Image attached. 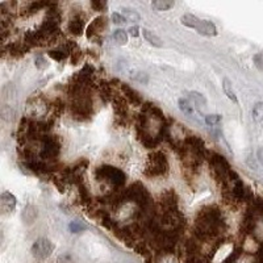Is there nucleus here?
I'll return each mask as SVG.
<instances>
[{"instance_id": "1", "label": "nucleus", "mask_w": 263, "mask_h": 263, "mask_svg": "<svg viewBox=\"0 0 263 263\" xmlns=\"http://www.w3.org/2000/svg\"><path fill=\"white\" fill-rule=\"evenodd\" d=\"M223 216L217 207H205L197 213L195 221V234L199 241L211 240L223 232Z\"/></svg>"}, {"instance_id": "2", "label": "nucleus", "mask_w": 263, "mask_h": 263, "mask_svg": "<svg viewBox=\"0 0 263 263\" xmlns=\"http://www.w3.org/2000/svg\"><path fill=\"white\" fill-rule=\"evenodd\" d=\"M95 178L99 182L103 180V182L108 183V184L116 187V188H120V187L124 186L125 180H127V175L121 171L120 168L108 166V164L96 168Z\"/></svg>"}, {"instance_id": "3", "label": "nucleus", "mask_w": 263, "mask_h": 263, "mask_svg": "<svg viewBox=\"0 0 263 263\" xmlns=\"http://www.w3.org/2000/svg\"><path fill=\"white\" fill-rule=\"evenodd\" d=\"M180 21H182V24L184 26L192 28V29L196 30L199 34H203V36L213 37L217 34V29H216L215 24L208 21V20H200V18L196 17V16L187 13V15L182 16Z\"/></svg>"}, {"instance_id": "4", "label": "nucleus", "mask_w": 263, "mask_h": 263, "mask_svg": "<svg viewBox=\"0 0 263 263\" xmlns=\"http://www.w3.org/2000/svg\"><path fill=\"white\" fill-rule=\"evenodd\" d=\"M167 170L168 162L166 159V155L161 151H155V153L150 154L149 158H147V163L143 174L150 176V178H154V176L164 175Z\"/></svg>"}, {"instance_id": "5", "label": "nucleus", "mask_w": 263, "mask_h": 263, "mask_svg": "<svg viewBox=\"0 0 263 263\" xmlns=\"http://www.w3.org/2000/svg\"><path fill=\"white\" fill-rule=\"evenodd\" d=\"M59 151H61V143H59L57 137H54V135H45L44 138L41 139L40 157L44 161L55 159L58 157Z\"/></svg>"}, {"instance_id": "6", "label": "nucleus", "mask_w": 263, "mask_h": 263, "mask_svg": "<svg viewBox=\"0 0 263 263\" xmlns=\"http://www.w3.org/2000/svg\"><path fill=\"white\" fill-rule=\"evenodd\" d=\"M54 250V245L49 241L48 238H38L32 246V254L37 260H45L50 257Z\"/></svg>"}, {"instance_id": "7", "label": "nucleus", "mask_w": 263, "mask_h": 263, "mask_svg": "<svg viewBox=\"0 0 263 263\" xmlns=\"http://www.w3.org/2000/svg\"><path fill=\"white\" fill-rule=\"evenodd\" d=\"M107 17L104 16H99L96 17L94 21L87 26V29H86V34H87L88 40H98L99 44H100V38H99V34L103 32V30L107 28Z\"/></svg>"}, {"instance_id": "8", "label": "nucleus", "mask_w": 263, "mask_h": 263, "mask_svg": "<svg viewBox=\"0 0 263 263\" xmlns=\"http://www.w3.org/2000/svg\"><path fill=\"white\" fill-rule=\"evenodd\" d=\"M162 212H175L178 211V197L171 190L166 191L161 196Z\"/></svg>"}, {"instance_id": "9", "label": "nucleus", "mask_w": 263, "mask_h": 263, "mask_svg": "<svg viewBox=\"0 0 263 263\" xmlns=\"http://www.w3.org/2000/svg\"><path fill=\"white\" fill-rule=\"evenodd\" d=\"M84 18H86V16L82 15L81 12L74 13L70 17V21L67 24V30L74 36H82L84 32Z\"/></svg>"}, {"instance_id": "10", "label": "nucleus", "mask_w": 263, "mask_h": 263, "mask_svg": "<svg viewBox=\"0 0 263 263\" xmlns=\"http://www.w3.org/2000/svg\"><path fill=\"white\" fill-rule=\"evenodd\" d=\"M16 208V197L11 192H3L0 196V209L3 215L11 213Z\"/></svg>"}, {"instance_id": "11", "label": "nucleus", "mask_w": 263, "mask_h": 263, "mask_svg": "<svg viewBox=\"0 0 263 263\" xmlns=\"http://www.w3.org/2000/svg\"><path fill=\"white\" fill-rule=\"evenodd\" d=\"M37 216H38V211H37V208L34 205L29 204L26 205L25 208H24V211H22L21 219L25 225H30V224H33L36 221Z\"/></svg>"}, {"instance_id": "12", "label": "nucleus", "mask_w": 263, "mask_h": 263, "mask_svg": "<svg viewBox=\"0 0 263 263\" xmlns=\"http://www.w3.org/2000/svg\"><path fill=\"white\" fill-rule=\"evenodd\" d=\"M29 50V46L25 44V42H15L8 46V53L9 55H13V57H21Z\"/></svg>"}, {"instance_id": "13", "label": "nucleus", "mask_w": 263, "mask_h": 263, "mask_svg": "<svg viewBox=\"0 0 263 263\" xmlns=\"http://www.w3.org/2000/svg\"><path fill=\"white\" fill-rule=\"evenodd\" d=\"M121 88H123L125 99H127L129 103H132V104H141V103H142V100H141V98H139L138 95V92H135L133 88H131L129 86H127V84H123Z\"/></svg>"}, {"instance_id": "14", "label": "nucleus", "mask_w": 263, "mask_h": 263, "mask_svg": "<svg viewBox=\"0 0 263 263\" xmlns=\"http://www.w3.org/2000/svg\"><path fill=\"white\" fill-rule=\"evenodd\" d=\"M142 34H143V37H145V40H146L147 42H150V44L153 45V46H157V48H161V46H163V41H162L161 38L157 36V34H154L151 30L143 29Z\"/></svg>"}, {"instance_id": "15", "label": "nucleus", "mask_w": 263, "mask_h": 263, "mask_svg": "<svg viewBox=\"0 0 263 263\" xmlns=\"http://www.w3.org/2000/svg\"><path fill=\"white\" fill-rule=\"evenodd\" d=\"M174 1L171 0H154L151 3V7L155 9V11H167L170 8L174 7Z\"/></svg>"}, {"instance_id": "16", "label": "nucleus", "mask_w": 263, "mask_h": 263, "mask_svg": "<svg viewBox=\"0 0 263 263\" xmlns=\"http://www.w3.org/2000/svg\"><path fill=\"white\" fill-rule=\"evenodd\" d=\"M223 90L224 92H225V95L228 96V98L232 100L233 103H237V96H236V94H234L233 88H232V83H230L229 79H224L223 82Z\"/></svg>"}, {"instance_id": "17", "label": "nucleus", "mask_w": 263, "mask_h": 263, "mask_svg": "<svg viewBox=\"0 0 263 263\" xmlns=\"http://www.w3.org/2000/svg\"><path fill=\"white\" fill-rule=\"evenodd\" d=\"M121 15L127 18V21L135 22V21H138L139 18H141L138 12L133 11V9H129V8H123V13H121Z\"/></svg>"}, {"instance_id": "18", "label": "nucleus", "mask_w": 263, "mask_h": 263, "mask_svg": "<svg viewBox=\"0 0 263 263\" xmlns=\"http://www.w3.org/2000/svg\"><path fill=\"white\" fill-rule=\"evenodd\" d=\"M190 99L199 107V108H200V107H205V104H207V99L204 98V95H201L200 92H190Z\"/></svg>"}, {"instance_id": "19", "label": "nucleus", "mask_w": 263, "mask_h": 263, "mask_svg": "<svg viewBox=\"0 0 263 263\" xmlns=\"http://www.w3.org/2000/svg\"><path fill=\"white\" fill-rule=\"evenodd\" d=\"M253 119L257 121V123H261L263 121V103H257L254 108H253Z\"/></svg>"}, {"instance_id": "20", "label": "nucleus", "mask_w": 263, "mask_h": 263, "mask_svg": "<svg viewBox=\"0 0 263 263\" xmlns=\"http://www.w3.org/2000/svg\"><path fill=\"white\" fill-rule=\"evenodd\" d=\"M114 38L117 44L125 45L127 42H128V33L123 29H117L116 32L114 33Z\"/></svg>"}, {"instance_id": "21", "label": "nucleus", "mask_w": 263, "mask_h": 263, "mask_svg": "<svg viewBox=\"0 0 263 263\" xmlns=\"http://www.w3.org/2000/svg\"><path fill=\"white\" fill-rule=\"evenodd\" d=\"M49 55L53 59H55V61H63L69 54L65 50H62V49H55V50L49 51Z\"/></svg>"}, {"instance_id": "22", "label": "nucleus", "mask_w": 263, "mask_h": 263, "mask_svg": "<svg viewBox=\"0 0 263 263\" xmlns=\"http://www.w3.org/2000/svg\"><path fill=\"white\" fill-rule=\"evenodd\" d=\"M158 263H178V260L172 256V253H163L158 258Z\"/></svg>"}, {"instance_id": "23", "label": "nucleus", "mask_w": 263, "mask_h": 263, "mask_svg": "<svg viewBox=\"0 0 263 263\" xmlns=\"http://www.w3.org/2000/svg\"><path fill=\"white\" fill-rule=\"evenodd\" d=\"M178 104H179V108L182 110V112H184L186 115H191L194 112L192 107H191V104L188 103V100H186V99H180L179 102H178Z\"/></svg>"}, {"instance_id": "24", "label": "nucleus", "mask_w": 263, "mask_h": 263, "mask_svg": "<svg viewBox=\"0 0 263 263\" xmlns=\"http://www.w3.org/2000/svg\"><path fill=\"white\" fill-rule=\"evenodd\" d=\"M69 229L71 233H79V232H83L86 229V227L82 223H79V221H73V223H70Z\"/></svg>"}, {"instance_id": "25", "label": "nucleus", "mask_w": 263, "mask_h": 263, "mask_svg": "<svg viewBox=\"0 0 263 263\" xmlns=\"http://www.w3.org/2000/svg\"><path fill=\"white\" fill-rule=\"evenodd\" d=\"M34 63H36V67L37 69L40 70H44L48 67V61L42 57V55H38V57H36V59H34Z\"/></svg>"}, {"instance_id": "26", "label": "nucleus", "mask_w": 263, "mask_h": 263, "mask_svg": "<svg viewBox=\"0 0 263 263\" xmlns=\"http://www.w3.org/2000/svg\"><path fill=\"white\" fill-rule=\"evenodd\" d=\"M220 121H221L220 115H208V116H205V123L208 125H217Z\"/></svg>"}, {"instance_id": "27", "label": "nucleus", "mask_w": 263, "mask_h": 263, "mask_svg": "<svg viewBox=\"0 0 263 263\" xmlns=\"http://www.w3.org/2000/svg\"><path fill=\"white\" fill-rule=\"evenodd\" d=\"M57 263H74V258L70 253H63L57 258Z\"/></svg>"}, {"instance_id": "28", "label": "nucleus", "mask_w": 263, "mask_h": 263, "mask_svg": "<svg viewBox=\"0 0 263 263\" xmlns=\"http://www.w3.org/2000/svg\"><path fill=\"white\" fill-rule=\"evenodd\" d=\"M91 7L94 8L95 11L104 12L107 9V1H99V0H96V1H91Z\"/></svg>"}, {"instance_id": "29", "label": "nucleus", "mask_w": 263, "mask_h": 263, "mask_svg": "<svg viewBox=\"0 0 263 263\" xmlns=\"http://www.w3.org/2000/svg\"><path fill=\"white\" fill-rule=\"evenodd\" d=\"M253 61H254V65L257 66V69L263 71V53H258V54L254 55Z\"/></svg>"}, {"instance_id": "30", "label": "nucleus", "mask_w": 263, "mask_h": 263, "mask_svg": "<svg viewBox=\"0 0 263 263\" xmlns=\"http://www.w3.org/2000/svg\"><path fill=\"white\" fill-rule=\"evenodd\" d=\"M112 20H114V22L116 25H124L125 22H127V18L121 15V13H114V15H112Z\"/></svg>"}, {"instance_id": "31", "label": "nucleus", "mask_w": 263, "mask_h": 263, "mask_svg": "<svg viewBox=\"0 0 263 263\" xmlns=\"http://www.w3.org/2000/svg\"><path fill=\"white\" fill-rule=\"evenodd\" d=\"M82 51L79 50V49H77V50L74 51L73 54H71V63H73V65H78V63H79V61H81L82 59Z\"/></svg>"}, {"instance_id": "32", "label": "nucleus", "mask_w": 263, "mask_h": 263, "mask_svg": "<svg viewBox=\"0 0 263 263\" xmlns=\"http://www.w3.org/2000/svg\"><path fill=\"white\" fill-rule=\"evenodd\" d=\"M135 74H137V75H132V78L135 79V81L141 82V83H146V82L149 81V78H147L146 74L143 73H135Z\"/></svg>"}, {"instance_id": "33", "label": "nucleus", "mask_w": 263, "mask_h": 263, "mask_svg": "<svg viewBox=\"0 0 263 263\" xmlns=\"http://www.w3.org/2000/svg\"><path fill=\"white\" fill-rule=\"evenodd\" d=\"M257 157H258L261 163L263 164V147H260V149H258V151H257Z\"/></svg>"}, {"instance_id": "34", "label": "nucleus", "mask_w": 263, "mask_h": 263, "mask_svg": "<svg viewBox=\"0 0 263 263\" xmlns=\"http://www.w3.org/2000/svg\"><path fill=\"white\" fill-rule=\"evenodd\" d=\"M129 33H131V36L137 37V36H138V28H135V26H133V28H131V29H129Z\"/></svg>"}, {"instance_id": "35", "label": "nucleus", "mask_w": 263, "mask_h": 263, "mask_svg": "<svg viewBox=\"0 0 263 263\" xmlns=\"http://www.w3.org/2000/svg\"><path fill=\"white\" fill-rule=\"evenodd\" d=\"M187 263H208V262L204 260H200V258H195V260H188V262Z\"/></svg>"}]
</instances>
